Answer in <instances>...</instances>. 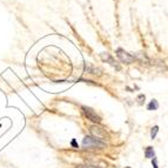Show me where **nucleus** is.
<instances>
[{
	"label": "nucleus",
	"mask_w": 168,
	"mask_h": 168,
	"mask_svg": "<svg viewBox=\"0 0 168 168\" xmlns=\"http://www.w3.org/2000/svg\"><path fill=\"white\" fill-rule=\"evenodd\" d=\"M82 147L86 149H97V148L101 149L106 147V142L94 137H85V139L82 140Z\"/></svg>",
	"instance_id": "obj_1"
},
{
	"label": "nucleus",
	"mask_w": 168,
	"mask_h": 168,
	"mask_svg": "<svg viewBox=\"0 0 168 168\" xmlns=\"http://www.w3.org/2000/svg\"><path fill=\"white\" fill-rule=\"evenodd\" d=\"M115 53H116L118 59L121 61L122 64L130 65V64L134 62V60H135V57H134V55H132V54H130L128 52H126V51L122 49V48H118V49L115 51Z\"/></svg>",
	"instance_id": "obj_2"
},
{
	"label": "nucleus",
	"mask_w": 168,
	"mask_h": 168,
	"mask_svg": "<svg viewBox=\"0 0 168 168\" xmlns=\"http://www.w3.org/2000/svg\"><path fill=\"white\" fill-rule=\"evenodd\" d=\"M81 109H82L84 114L86 115V118H87L88 120H91V121L94 122V123H100V122H101V116L97 114V112H94L91 107L82 106Z\"/></svg>",
	"instance_id": "obj_3"
},
{
	"label": "nucleus",
	"mask_w": 168,
	"mask_h": 168,
	"mask_svg": "<svg viewBox=\"0 0 168 168\" xmlns=\"http://www.w3.org/2000/svg\"><path fill=\"white\" fill-rule=\"evenodd\" d=\"M91 133L92 135H94V137H97V139H99V140H104V139L107 137L106 130H104L102 127L97 126V125L91 126Z\"/></svg>",
	"instance_id": "obj_4"
},
{
	"label": "nucleus",
	"mask_w": 168,
	"mask_h": 168,
	"mask_svg": "<svg viewBox=\"0 0 168 168\" xmlns=\"http://www.w3.org/2000/svg\"><path fill=\"white\" fill-rule=\"evenodd\" d=\"M101 59H102L104 61H106V62H108L109 65H112V66L115 67L116 69H120V67L116 65L114 58H113V57H112L109 53H101Z\"/></svg>",
	"instance_id": "obj_5"
},
{
	"label": "nucleus",
	"mask_w": 168,
	"mask_h": 168,
	"mask_svg": "<svg viewBox=\"0 0 168 168\" xmlns=\"http://www.w3.org/2000/svg\"><path fill=\"white\" fill-rule=\"evenodd\" d=\"M145 156L147 159H153V158H155V152H154V148L153 147H147L145 151Z\"/></svg>",
	"instance_id": "obj_6"
},
{
	"label": "nucleus",
	"mask_w": 168,
	"mask_h": 168,
	"mask_svg": "<svg viewBox=\"0 0 168 168\" xmlns=\"http://www.w3.org/2000/svg\"><path fill=\"white\" fill-rule=\"evenodd\" d=\"M159 108V104H158V101L155 99H153L148 105H147V109L148 111H156Z\"/></svg>",
	"instance_id": "obj_7"
},
{
	"label": "nucleus",
	"mask_w": 168,
	"mask_h": 168,
	"mask_svg": "<svg viewBox=\"0 0 168 168\" xmlns=\"http://www.w3.org/2000/svg\"><path fill=\"white\" fill-rule=\"evenodd\" d=\"M158 132H159V127H158V126H154V127H152V130H151V137H152V140H154V139L156 137Z\"/></svg>",
	"instance_id": "obj_8"
},
{
	"label": "nucleus",
	"mask_w": 168,
	"mask_h": 168,
	"mask_svg": "<svg viewBox=\"0 0 168 168\" xmlns=\"http://www.w3.org/2000/svg\"><path fill=\"white\" fill-rule=\"evenodd\" d=\"M76 168H100V167L94 166V165H81V166H78Z\"/></svg>",
	"instance_id": "obj_9"
},
{
	"label": "nucleus",
	"mask_w": 168,
	"mask_h": 168,
	"mask_svg": "<svg viewBox=\"0 0 168 168\" xmlns=\"http://www.w3.org/2000/svg\"><path fill=\"white\" fill-rule=\"evenodd\" d=\"M152 165L154 168H159V166H158V160H156V158H153L152 159Z\"/></svg>",
	"instance_id": "obj_10"
},
{
	"label": "nucleus",
	"mask_w": 168,
	"mask_h": 168,
	"mask_svg": "<svg viewBox=\"0 0 168 168\" xmlns=\"http://www.w3.org/2000/svg\"><path fill=\"white\" fill-rule=\"evenodd\" d=\"M137 100H145V95H142V94H140V95L137 97ZM140 104H142V101H140Z\"/></svg>",
	"instance_id": "obj_11"
},
{
	"label": "nucleus",
	"mask_w": 168,
	"mask_h": 168,
	"mask_svg": "<svg viewBox=\"0 0 168 168\" xmlns=\"http://www.w3.org/2000/svg\"><path fill=\"white\" fill-rule=\"evenodd\" d=\"M126 168H130V167H126Z\"/></svg>",
	"instance_id": "obj_12"
}]
</instances>
